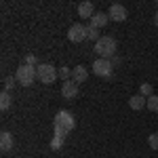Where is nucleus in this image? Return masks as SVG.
<instances>
[{"mask_svg":"<svg viewBox=\"0 0 158 158\" xmlns=\"http://www.w3.org/2000/svg\"><path fill=\"white\" fill-rule=\"evenodd\" d=\"M23 63H25V65H34V68H36V63H38L36 55H34V53H27V55L23 57Z\"/></svg>","mask_w":158,"mask_h":158,"instance_id":"412c9836","label":"nucleus"},{"mask_svg":"<svg viewBox=\"0 0 158 158\" xmlns=\"http://www.w3.org/2000/svg\"><path fill=\"white\" fill-rule=\"evenodd\" d=\"M86 78H89V70H86L85 65H78V68H74V70H72V80L76 82V85L85 82Z\"/></svg>","mask_w":158,"mask_h":158,"instance_id":"9b49d317","label":"nucleus"},{"mask_svg":"<svg viewBox=\"0 0 158 158\" xmlns=\"http://www.w3.org/2000/svg\"><path fill=\"white\" fill-rule=\"evenodd\" d=\"M9 108H11V95H9V91H2L0 93V110L6 112Z\"/></svg>","mask_w":158,"mask_h":158,"instance_id":"2eb2a0df","label":"nucleus"},{"mask_svg":"<svg viewBox=\"0 0 158 158\" xmlns=\"http://www.w3.org/2000/svg\"><path fill=\"white\" fill-rule=\"evenodd\" d=\"M13 146H15L13 135L9 133V131H2V133H0V150H2V152H11Z\"/></svg>","mask_w":158,"mask_h":158,"instance_id":"9d476101","label":"nucleus"},{"mask_svg":"<svg viewBox=\"0 0 158 158\" xmlns=\"http://www.w3.org/2000/svg\"><path fill=\"white\" fill-rule=\"evenodd\" d=\"M68 40H70V42H76V44H78V42H85L86 40V25L80 23V21L74 23L72 27L68 30Z\"/></svg>","mask_w":158,"mask_h":158,"instance_id":"423d86ee","label":"nucleus"},{"mask_svg":"<svg viewBox=\"0 0 158 158\" xmlns=\"http://www.w3.org/2000/svg\"><path fill=\"white\" fill-rule=\"evenodd\" d=\"M59 78L63 80V82H65V80H72V70H70V68H65V65L59 68Z\"/></svg>","mask_w":158,"mask_h":158,"instance_id":"a211bd4d","label":"nucleus"},{"mask_svg":"<svg viewBox=\"0 0 158 158\" xmlns=\"http://www.w3.org/2000/svg\"><path fill=\"white\" fill-rule=\"evenodd\" d=\"M148 146L152 148V150H156V152H158V133L148 135Z\"/></svg>","mask_w":158,"mask_h":158,"instance_id":"6ab92c4d","label":"nucleus"},{"mask_svg":"<svg viewBox=\"0 0 158 158\" xmlns=\"http://www.w3.org/2000/svg\"><path fill=\"white\" fill-rule=\"evenodd\" d=\"M93 15H95L93 2H80V4H78V17H80V19H91Z\"/></svg>","mask_w":158,"mask_h":158,"instance_id":"1a4fd4ad","label":"nucleus"},{"mask_svg":"<svg viewBox=\"0 0 158 158\" xmlns=\"http://www.w3.org/2000/svg\"><path fill=\"white\" fill-rule=\"evenodd\" d=\"M108 15H110V19H114V21H124V19L129 17V13H127V9H124L122 4H112Z\"/></svg>","mask_w":158,"mask_h":158,"instance_id":"6e6552de","label":"nucleus"},{"mask_svg":"<svg viewBox=\"0 0 158 158\" xmlns=\"http://www.w3.org/2000/svg\"><path fill=\"white\" fill-rule=\"evenodd\" d=\"M99 38H101V36H99V27H95V25L89 23V25H86V40H93V42H97Z\"/></svg>","mask_w":158,"mask_h":158,"instance_id":"4468645a","label":"nucleus"},{"mask_svg":"<svg viewBox=\"0 0 158 158\" xmlns=\"http://www.w3.org/2000/svg\"><path fill=\"white\" fill-rule=\"evenodd\" d=\"M65 143V137H57V135H53V139H51V150H61Z\"/></svg>","mask_w":158,"mask_h":158,"instance_id":"dca6fc26","label":"nucleus"},{"mask_svg":"<svg viewBox=\"0 0 158 158\" xmlns=\"http://www.w3.org/2000/svg\"><path fill=\"white\" fill-rule=\"evenodd\" d=\"M93 74L95 76H101V78H112V72H114V63L110 59H95L93 61Z\"/></svg>","mask_w":158,"mask_h":158,"instance_id":"39448f33","label":"nucleus"},{"mask_svg":"<svg viewBox=\"0 0 158 158\" xmlns=\"http://www.w3.org/2000/svg\"><path fill=\"white\" fill-rule=\"evenodd\" d=\"M148 103V99L143 95H133V97L129 99V108L131 110H143Z\"/></svg>","mask_w":158,"mask_h":158,"instance_id":"ddd939ff","label":"nucleus"},{"mask_svg":"<svg viewBox=\"0 0 158 158\" xmlns=\"http://www.w3.org/2000/svg\"><path fill=\"white\" fill-rule=\"evenodd\" d=\"M61 95H63V99H76L78 97V85L74 80H65L61 85Z\"/></svg>","mask_w":158,"mask_h":158,"instance_id":"0eeeda50","label":"nucleus"},{"mask_svg":"<svg viewBox=\"0 0 158 158\" xmlns=\"http://www.w3.org/2000/svg\"><path fill=\"white\" fill-rule=\"evenodd\" d=\"M15 82H17V78H13V76L4 78V89H2V91H11L13 86H15Z\"/></svg>","mask_w":158,"mask_h":158,"instance_id":"4be33fe9","label":"nucleus"},{"mask_svg":"<svg viewBox=\"0 0 158 158\" xmlns=\"http://www.w3.org/2000/svg\"><path fill=\"white\" fill-rule=\"evenodd\" d=\"M53 127H55V135H57V137H65L70 131H74L76 120H74L72 112H68V110H59V112L55 114V122H53Z\"/></svg>","mask_w":158,"mask_h":158,"instance_id":"f257e3e1","label":"nucleus"},{"mask_svg":"<svg viewBox=\"0 0 158 158\" xmlns=\"http://www.w3.org/2000/svg\"><path fill=\"white\" fill-rule=\"evenodd\" d=\"M139 95H143V97H152V95H154V93H152V85H148V82H143V85H141V91H139Z\"/></svg>","mask_w":158,"mask_h":158,"instance_id":"aec40b11","label":"nucleus"},{"mask_svg":"<svg viewBox=\"0 0 158 158\" xmlns=\"http://www.w3.org/2000/svg\"><path fill=\"white\" fill-rule=\"evenodd\" d=\"M154 23H156V25H158V13H156V17H154Z\"/></svg>","mask_w":158,"mask_h":158,"instance_id":"5701e85b","label":"nucleus"},{"mask_svg":"<svg viewBox=\"0 0 158 158\" xmlns=\"http://www.w3.org/2000/svg\"><path fill=\"white\" fill-rule=\"evenodd\" d=\"M36 76H38V80H40L42 85H53V82L57 80L59 72H57V68L51 65V63H40V65H36Z\"/></svg>","mask_w":158,"mask_h":158,"instance_id":"7ed1b4c3","label":"nucleus"},{"mask_svg":"<svg viewBox=\"0 0 158 158\" xmlns=\"http://www.w3.org/2000/svg\"><path fill=\"white\" fill-rule=\"evenodd\" d=\"M15 78H17V82L21 86H30L34 80H36V68L34 65H25V63H21L19 68H17V72H15Z\"/></svg>","mask_w":158,"mask_h":158,"instance_id":"20e7f679","label":"nucleus"},{"mask_svg":"<svg viewBox=\"0 0 158 158\" xmlns=\"http://www.w3.org/2000/svg\"><path fill=\"white\" fill-rule=\"evenodd\" d=\"M108 21H110V15L108 13H101V11H97L91 17V25H95V27H103Z\"/></svg>","mask_w":158,"mask_h":158,"instance_id":"f8f14e48","label":"nucleus"},{"mask_svg":"<svg viewBox=\"0 0 158 158\" xmlns=\"http://www.w3.org/2000/svg\"><path fill=\"white\" fill-rule=\"evenodd\" d=\"M146 108L150 110V112H158V95H152V97H148Z\"/></svg>","mask_w":158,"mask_h":158,"instance_id":"f3484780","label":"nucleus"},{"mask_svg":"<svg viewBox=\"0 0 158 158\" xmlns=\"http://www.w3.org/2000/svg\"><path fill=\"white\" fill-rule=\"evenodd\" d=\"M116 49H118V42H116V38H112V36H101L95 42V53H97L101 59L116 57Z\"/></svg>","mask_w":158,"mask_h":158,"instance_id":"f03ea898","label":"nucleus"}]
</instances>
